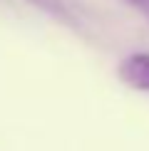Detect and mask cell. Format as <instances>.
Returning a JSON list of instances; mask_svg holds the SVG:
<instances>
[{
    "label": "cell",
    "mask_w": 149,
    "mask_h": 151,
    "mask_svg": "<svg viewBox=\"0 0 149 151\" xmlns=\"http://www.w3.org/2000/svg\"><path fill=\"white\" fill-rule=\"evenodd\" d=\"M124 3H127V5H132L134 10H139L142 15H144L147 20H149V0H124Z\"/></svg>",
    "instance_id": "3957f363"
},
{
    "label": "cell",
    "mask_w": 149,
    "mask_h": 151,
    "mask_svg": "<svg viewBox=\"0 0 149 151\" xmlns=\"http://www.w3.org/2000/svg\"><path fill=\"white\" fill-rule=\"evenodd\" d=\"M117 74L127 87L139 89V92H149V55L137 52V55L124 57L117 67Z\"/></svg>",
    "instance_id": "6da1fadb"
},
{
    "label": "cell",
    "mask_w": 149,
    "mask_h": 151,
    "mask_svg": "<svg viewBox=\"0 0 149 151\" xmlns=\"http://www.w3.org/2000/svg\"><path fill=\"white\" fill-rule=\"evenodd\" d=\"M30 3L40 5L42 10L52 12V15H57V17H70V10L65 8V3H62V0H30Z\"/></svg>",
    "instance_id": "7a4b0ae2"
}]
</instances>
